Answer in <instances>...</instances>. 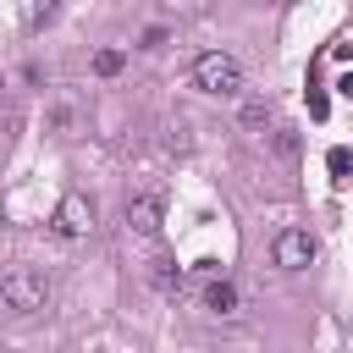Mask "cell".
<instances>
[{
    "label": "cell",
    "mask_w": 353,
    "mask_h": 353,
    "mask_svg": "<svg viewBox=\"0 0 353 353\" xmlns=\"http://www.w3.org/2000/svg\"><path fill=\"white\" fill-rule=\"evenodd\" d=\"M325 110H331V99H325L320 88H309V116H314V121H325Z\"/></svg>",
    "instance_id": "cell-11"
},
{
    "label": "cell",
    "mask_w": 353,
    "mask_h": 353,
    "mask_svg": "<svg viewBox=\"0 0 353 353\" xmlns=\"http://www.w3.org/2000/svg\"><path fill=\"white\" fill-rule=\"evenodd\" d=\"M121 215H127V232L160 237V226H165V193L160 188H132L127 204H121Z\"/></svg>",
    "instance_id": "cell-3"
},
{
    "label": "cell",
    "mask_w": 353,
    "mask_h": 353,
    "mask_svg": "<svg viewBox=\"0 0 353 353\" xmlns=\"http://www.w3.org/2000/svg\"><path fill=\"white\" fill-rule=\"evenodd\" d=\"M204 309H210V314H237V287H232L226 276H215V281L204 287Z\"/></svg>",
    "instance_id": "cell-6"
},
{
    "label": "cell",
    "mask_w": 353,
    "mask_h": 353,
    "mask_svg": "<svg viewBox=\"0 0 353 353\" xmlns=\"http://www.w3.org/2000/svg\"><path fill=\"white\" fill-rule=\"evenodd\" d=\"M336 88H342V99H347V105H353V72H347V77H342V83H336Z\"/></svg>",
    "instance_id": "cell-12"
},
{
    "label": "cell",
    "mask_w": 353,
    "mask_h": 353,
    "mask_svg": "<svg viewBox=\"0 0 353 353\" xmlns=\"http://www.w3.org/2000/svg\"><path fill=\"white\" fill-rule=\"evenodd\" d=\"M50 226H55L61 237H88V232H94V204H88V193H61Z\"/></svg>",
    "instance_id": "cell-5"
},
{
    "label": "cell",
    "mask_w": 353,
    "mask_h": 353,
    "mask_svg": "<svg viewBox=\"0 0 353 353\" xmlns=\"http://www.w3.org/2000/svg\"><path fill=\"white\" fill-rule=\"evenodd\" d=\"M149 281H154V292L176 298V292H182V270H176V259H154V265H149Z\"/></svg>",
    "instance_id": "cell-7"
},
{
    "label": "cell",
    "mask_w": 353,
    "mask_h": 353,
    "mask_svg": "<svg viewBox=\"0 0 353 353\" xmlns=\"http://www.w3.org/2000/svg\"><path fill=\"white\" fill-rule=\"evenodd\" d=\"M193 88H204V94H237V88H243V66H237V55H226V50H204V55L193 61Z\"/></svg>",
    "instance_id": "cell-1"
},
{
    "label": "cell",
    "mask_w": 353,
    "mask_h": 353,
    "mask_svg": "<svg viewBox=\"0 0 353 353\" xmlns=\"http://www.w3.org/2000/svg\"><path fill=\"white\" fill-rule=\"evenodd\" d=\"M121 61H127L121 50H99V55H94V72H99V77H116V72H121Z\"/></svg>",
    "instance_id": "cell-9"
},
{
    "label": "cell",
    "mask_w": 353,
    "mask_h": 353,
    "mask_svg": "<svg viewBox=\"0 0 353 353\" xmlns=\"http://www.w3.org/2000/svg\"><path fill=\"white\" fill-rule=\"evenodd\" d=\"M270 259H276L281 270H309V265H314V237H309L303 226H281L276 243H270Z\"/></svg>",
    "instance_id": "cell-4"
},
{
    "label": "cell",
    "mask_w": 353,
    "mask_h": 353,
    "mask_svg": "<svg viewBox=\"0 0 353 353\" xmlns=\"http://www.w3.org/2000/svg\"><path fill=\"white\" fill-rule=\"evenodd\" d=\"M243 127H270V105H243Z\"/></svg>",
    "instance_id": "cell-10"
},
{
    "label": "cell",
    "mask_w": 353,
    "mask_h": 353,
    "mask_svg": "<svg viewBox=\"0 0 353 353\" xmlns=\"http://www.w3.org/2000/svg\"><path fill=\"white\" fill-rule=\"evenodd\" d=\"M325 171H331V182H353V149L347 143H331L325 149Z\"/></svg>",
    "instance_id": "cell-8"
},
{
    "label": "cell",
    "mask_w": 353,
    "mask_h": 353,
    "mask_svg": "<svg viewBox=\"0 0 353 353\" xmlns=\"http://www.w3.org/2000/svg\"><path fill=\"white\" fill-rule=\"evenodd\" d=\"M0 298H6V309H17V314H33V309H44L50 287H44V276H39V270H28V265H11V270L0 276Z\"/></svg>",
    "instance_id": "cell-2"
}]
</instances>
